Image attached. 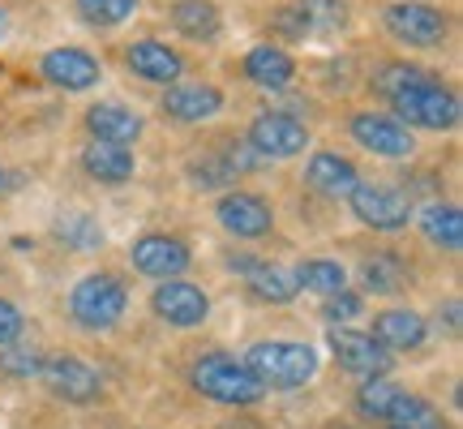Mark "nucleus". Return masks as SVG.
<instances>
[{
  "label": "nucleus",
  "instance_id": "f257e3e1",
  "mask_svg": "<svg viewBox=\"0 0 463 429\" xmlns=\"http://www.w3.org/2000/svg\"><path fill=\"white\" fill-rule=\"evenodd\" d=\"M391 116H395L399 125H408V129H420V133H450L459 125L463 116V103H459V91L447 86L438 73H425V78H416L408 82L403 91H395L391 100H386Z\"/></svg>",
  "mask_w": 463,
  "mask_h": 429
},
{
  "label": "nucleus",
  "instance_id": "f03ea898",
  "mask_svg": "<svg viewBox=\"0 0 463 429\" xmlns=\"http://www.w3.org/2000/svg\"><path fill=\"white\" fill-rule=\"evenodd\" d=\"M245 365L266 391H297L317 374V348L300 339H258L245 352Z\"/></svg>",
  "mask_w": 463,
  "mask_h": 429
},
{
  "label": "nucleus",
  "instance_id": "7ed1b4c3",
  "mask_svg": "<svg viewBox=\"0 0 463 429\" xmlns=\"http://www.w3.org/2000/svg\"><path fill=\"white\" fill-rule=\"evenodd\" d=\"M125 310H129V283L120 280L116 271H90L69 292V318L82 330H90V335L120 327Z\"/></svg>",
  "mask_w": 463,
  "mask_h": 429
},
{
  "label": "nucleus",
  "instance_id": "20e7f679",
  "mask_svg": "<svg viewBox=\"0 0 463 429\" xmlns=\"http://www.w3.org/2000/svg\"><path fill=\"white\" fill-rule=\"evenodd\" d=\"M189 386L198 396H206L211 404H223V408H253L266 396V386L249 374V365L228 357V352L198 357L194 369H189Z\"/></svg>",
  "mask_w": 463,
  "mask_h": 429
},
{
  "label": "nucleus",
  "instance_id": "39448f33",
  "mask_svg": "<svg viewBox=\"0 0 463 429\" xmlns=\"http://www.w3.org/2000/svg\"><path fill=\"white\" fill-rule=\"evenodd\" d=\"M382 31L412 52H433L450 39V14L433 0H391L382 5Z\"/></svg>",
  "mask_w": 463,
  "mask_h": 429
},
{
  "label": "nucleus",
  "instance_id": "423d86ee",
  "mask_svg": "<svg viewBox=\"0 0 463 429\" xmlns=\"http://www.w3.org/2000/svg\"><path fill=\"white\" fill-rule=\"evenodd\" d=\"M245 142L262 155L266 164H283V159H297V155H305V150L314 147V133H309V125L297 112L266 108V112H258L249 120Z\"/></svg>",
  "mask_w": 463,
  "mask_h": 429
},
{
  "label": "nucleus",
  "instance_id": "0eeeda50",
  "mask_svg": "<svg viewBox=\"0 0 463 429\" xmlns=\"http://www.w3.org/2000/svg\"><path fill=\"white\" fill-rule=\"evenodd\" d=\"M344 202L352 206V214L361 219L364 228H373V232H403L416 219V202L386 181H364L361 176L356 189Z\"/></svg>",
  "mask_w": 463,
  "mask_h": 429
},
{
  "label": "nucleus",
  "instance_id": "6e6552de",
  "mask_svg": "<svg viewBox=\"0 0 463 429\" xmlns=\"http://www.w3.org/2000/svg\"><path fill=\"white\" fill-rule=\"evenodd\" d=\"M347 133L373 159H412L416 155V133L408 125H399L391 112H378V108H361V112L347 116Z\"/></svg>",
  "mask_w": 463,
  "mask_h": 429
},
{
  "label": "nucleus",
  "instance_id": "1a4fd4ad",
  "mask_svg": "<svg viewBox=\"0 0 463 429\" xmlns=\"http://www.w3.org/2000/svg\"><path fill=\"white\" fill-rule=\"evenodd\" d=\"M34 378L48 386L52 399H65V404H95L103 396V378L95 365H86L82 357H69V352H52L39 361Z\"/></svg>",
  "mask_w": 463,
  "mask_h": 429
},
{
  "label": "nucleus",
  "instance_id": "9d476101",
  "mask_svg": "<svg viewBox=\"0 0 463 429\" xmlns=\"http://www.w3.org/2000/svg\"><path fill=\"white\" fill-rule=\"evenodd\" d=\"M39 78L56 91H65V95H86L103 82V61L95 52L61 43V48H48L39 56Z\"/></svg>",
  "mask_w": 463,
  "mask_h": 429
},
{
  "label": "nucleus",
  "instance_id": "9b49d317",
  "mask_svg": "<svg viewBox=\"0 0 463 429\" xmlns=\"http://www.w3.org/2000/svg\"><path fill=\"white\" fill-rule=\"evenodd\" d=\"M215 224L236 241H262L275 232V206L253 189H223L215 202Z\"/></svg>",
  "mask_w": 463,
  "mask_h": 429
},
{
  "label": "nucleus",
  "instance_id": "f8f14e48",
  "mask_svg": "<svg viewBox=\"0 0 463 429\" xmlns=\"http://www.w3.org/2000/svg\"><path fill=\"white\" fill-rule=\"evenodd\" d=\"M129 262L146 280H181L184 271L194 266V249L184 245L181 236H172V232H142L129 245Z\"/></svg>",
  "mask_w": 463,
  "mask_h": 429
},
{
  "label": "nucleus",
  "instance_id": "ddd939ff",
  "mask_svg": "<svg viewBox=\"0 0 463 429\" xmlns=\"http://www.w3.org/2000/svg\"><path fill=\"white\" fill-rule=\"evenodd\" d=\"M228 108V95H223V86L215 82H172L164 86V100H159V112L167 120H176V125H211L219 112Z\"/></svg>",
  "mask_w": 463,
  "mask_h": 429
},
{
  "label": "nucleus",
  "instance_id": "4468645a",
  "mask_svg": "<svg viewBox=\"0 0 463 429\" xmlns=\"http://www.w3.org/2000/svg\"><path fill=\"white\" fill-rule=\"evenodd\" d=\"M150 310H155V318L167 322V327L194 330L211 318V297L202 292L198 283L184 280V275L181 280H159L155 292H150Z\"/></svg>",
  "mask_w": 463,
  "mask_h": 429
},
{
  "label": "nucleus",
  "instance_id": "2eb2a0df",
  "mask_svg": "<svg viewBox=\"0 0 463 429\" xmlns=\"http://www.w3.org/2000/svg\"><path fill=\"white\" fill-rule=\"evenodd\" d=\"M125 69L146 86H172L184 78V52L155 34H142V39L125 43Z\"/></svg>",
  "mask_w": 463,
  "mask_h": 429
},
{
  "label": "nucleus",
  "instance_id": "dca6fc26",
  "mask_svg": "<svg viewBox=\"0 0 463 429\" xmlns=\"http://www.w3.org/2000/svg\"><path fill=\"white\" fill-rule=\"evenodd\" d=\"M331 352H335V365L347 369L352 378H361V382L364 378H382V374H391V365H395V357H391L373 335L347 330V327L331 330Z\"/></svg>",
  "mask_w": 463,
  "mask_h": 429
},
{
  "label": "nucleus",
  "instance_id": "f3484780",
  "mask_svg": "<svg viewBox=\"0 0 463 429\" xmlns=\"http://www.w3.org/2000/svg\"><path fill=\"white\" fill-rule=\"evenodd\" d=\"M228 266L249 283V292L266 305H292L300 297V283L288 266H275L266 258H253V253H232Z\"/></svg>",
  "mask_w": 463,
  "mask_h": 429
},
{
  "label": "nucleus",
  "instance_id": "a211bd4d",
  "mask_svg": "<svg viewBox=\"0 0 463 429\" xmlns=\"http://www.w3.org/2000/svg\"><path fill=\"white\" fill-rule=\"evenodd\" d=\"M82 125L90 133V142H112V147H133L146 133V116L129 108V103L99 100L82 112Z\"/></svg>",
  "mask_w": 463,
  "mask_h": 429
},
{
  "label": "nucleus",
  "instance_id": "6ab92c4d",
  "mask_svg": "<svg viewBox=\"0 0 463 429\" xmlns=\"http://www.w3.org/2000/svg\"><path fill=\"white\" fill-rule=\"evenodd\" d=\"M241 73H245L249 86H258V91H270V95H279L288 86L297 82V56L283 48V43H253V48L241 56Z\"/></svg>",
  "mask_w": 463,
  "mask_h": 429
},
{
  "label": "nucleus",
  "instance_id": "aec40b11",
  "mask_svg": "<svg viewBox=\"0 0 463 429\" xmlns=\"http://www.w3.org/2000/svg\"><path fill=\"white\" fill-rule=\"evenodd\" d=\"M356 181H361V167L352 164L347 155H339V150H314L309 164H305V185L331 202L347 198L356 189Z\"/></svg>",
  "mask_w": 463,
  "mask_h": 429
},
{
  "label": "nucleus",
  "instance_id": "412c9836",
  "mask_svg": "<svg viewBox=\"0 0 463 429\" xmlns=\"http://www.w3.org/2000/svg\"><path fill=\"white\" fill-rule=\"evenodd\" d=\"M82 172L95 185H108V189H120V185L133 181L137 172V155L133 147H112V142H86L82 147Z\"/></svg>",
  "mask_w": 463,
  "mask_h": 429
},
{
  "label": "nucleus",
  "instance_id": "4be33fe9",
  "mask_svg": "<svg viewBox=\"0 0 463 429\" xmlns=\"http://www.w3.org/2000/svg\"><path fill=\"white\" fill-rule=\"evenodd\" d=\"M369 335L382 348H391V352H420L430 344V322L416 310H382V314H373V330Z\"/></svg>",
  "mask_w": 463,
  "mask_h": 429
},
{
  "label": "nucleus",
  "instance_id": "5701e85b",
  "mask_svg": "<svg viewBox=\"0 0 463 429\" xmlns=\"http://www.w3.org/2000/svg\"><path fill=\"white\" fill-rule=\"evenodd\" d=\"M167 22L189 43H215L223 34V14H219L215 0H172L167 5Z\"/></svg>",
  "mask_w": 463,
  "mask_h": 429
},
{
  "label": "nucleus",
  "instance_id": "b1692460",
  "mask_svg": "<svg viewBox=\"0 0 463 429\" xmlns=\"http://www.w3.org/2000/svg\"><path fill=\"white\" fill-rule=\"evenodd\" d=\"M356 280H361V297H395V292H403L412 283V266L403 262L399 253L382 249L373 258H364Z\"/></svg>",
  "mask_w": 463,
  "mask_h": 429
},
{
  "label": "nucleus",
  "instance_id": "393cba45",
  "mask_svg": "<svg viewBox=\"0 0 463 429\" xmlns=\"http://www.w3.org/2000/svg\"><path fill=\"white\" fill-rule=\"evenodd\" d=\"M416 224L425 232V241L442 253H459L463 249V211L455 202H430L425 211H416Z\"/></svg>",
  "mask_w": 463,
  "mask_h": 429
},
{
  "label": "nucleus",
  "instance_id": "a878e982",
  "mask_svg": "<svg viewBox=\"0 0 463 429\" xmlns=\"http://www.w3.org/2000/svg\"><path fill=\"white\" fill-rule=\"evenodd\" d=\"M184 176H189V185L194 189H202V194H219V189H236V167L228 164V155L219 147L202 150V155H194L189 159V167H184Z\"/></svg>",
  "mask_w": 463,
  "mask_h": 429
},
{
  "label": "nucleus",
  "instance_id": "bb28decb",
  "mask_svg": "<svg viewBox=\"0 0 463 429\" xmlns=\"http://www.w3.org/2000/svg\"><path fill=\"white\" fill-rule=\"evenodd\" d=\"M305 26V39H331L347 26V0H292Z\"/></svg>",
  "mask_w": 463,
  "mask_h": 429
},
{
  "label": "nucleus",
  "instance_id": "cd10ccee",
  "mask_svg": "<svg viewBox=\"0 0 463 429\" xmlns=\"http://www.w3.org/2000/svg\"><path fill=\"white\" fill-rule=\"evenodd\" d=\"M52 232H56V241L65 249H73V253H95V249H103V224L90 211H65Z\"/></svg>",
  "mask_w": 463,
  "mask_h": 429
},
{
  "label": "nucleus",
  "instance_id": "c85d7f7f",
  "mask_svg": "<svg viewBox=\"0 0 463 429\" xmlns=\"http://www.w3.org/2000/svg\"><path fill=\"white\" fill-rule=\"evenodd\" d=\"M382 421H386V429H447L442 413L425 396H412V391H399V399Z\"/></svg>",
  "mask_w": 463,
  "mask_h": 429
},
{
  "label": "nucleus",
  "instance_id": "c756f323",
  "mask_svg": "<svg viewBox=\"0 0 463 429\" xmlns=\"http://www.w3.org/2000/svg\"><path fill=\"white\" fill-rule=\"evenodd\" d=\"M292 275H297L300 292H317V297H335L347 288V271L335 258H305Z\"/></svg>",
  "mask_w": 463,
  "mask_h": 429
},
{
  "label": "nucleus",
  "instance_id": "7c9ffc66",
  "mask_svg": "<svg viewBox=\"0 0 463 429\" xmlns=\"http://www.w3.org/2000/svg\"><path fill=\"white\" fill-rule=\"evenodd\" d=\"M137 9H142V0H73L78 22H86L90 31H116V26H125Z\"/></svg>",
  "mask_w": 463,
  "mask_h": 429
},
{
  "label": "nucleus",
  "instance_id": "2f4dec72",
  "mask_svg": "<svg viewBox=\"0 0 463 429\" xmlns=\"http://www.w3.org/2000/svg\"><path fill=\"white\" fill-rule=\"evenodd\" d=\"M399 386L391 374H382V378H364L361 382V391H356V413L369 416V421H382V416L391 413V404L399 399Z\"/></svg>",
  "mask_w": 463,
  "mask_h": 429
},
{
  "label": "nucleus",
  "instance_id": "473e14b6",
  "mask_svg": "<svg viewBox=\"0 0 463 429\" xmlns=\"http://www.w3.org/2000/svg\"><path fill=\"white\" fill-rule=\"evenodd\" d=\"M364 314V297L356 288H344V292H335V297H322V318L331 322V327H347V322H356Z\"/></svg>",
  "mask_w": 463,
  "mask_h": 429
},
{
  "label": "nucleus",
  "instance_id": "72a5a7b5",
  "mask_svg": "<svg viewBox=\"0 0 463 429\" xmlns=\"http://www.w3.org/2000/svg\"><path fill=\"white\" fill-rule=\"evenodd\" d=\"M39 352L34 348H17V344H9L5 352H0V374H9V378H34L39 374Z\"/></svg>",
  "mask_w": 463,
  "mask_h": 429
},
{
  "label": "nucleus",
  "instance_id": "f704fd0d",
  "mask_svg": "<svg viewBox=\"0 0 463 429\" xmlns=\"http://www.w3.org/2000/svg\"><path fill=\"white\" fill-rule=\"evenodd\" d=\"M22 335H26V314H22L9 297H0V348L17 344Z\"/></svg>",
  "mask_w": 463,
  "mask_h": 429
},
{
  "label": "nucleus",
  "instance_id": "c9c22d12",
  "mask_svg": "<svg viewBox=\"0 0 463 429\" xmlns=\"http://www.w3.org/2000/svg\"><path fill=\"white\" fill-rule=\"evenodd\" d=\"M17 185H22V172H14V167L0 164V198H5V194H14Z\"/></svg>",
  "mask_w": 463,
  "mask_h": 429
},
{
  "label": "nucleus",
  "instance_id": "e433bc0d",
  "mask_svg": "<svg viewBox=\"0 0 463 429\" xmlns=\"http://www.w3.org/2000/svg\"><path fill=\"white\" fill-rule=\"evenodd\" d=\"M5 34H9V17H5V9H0V43H5Z\"/></svg>",
  "mask_w": 463,
  "mask_h": 429
}]
</instances>
